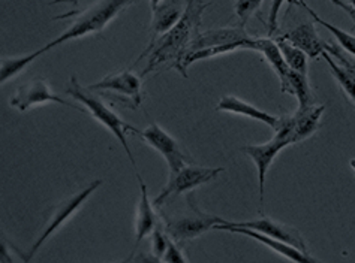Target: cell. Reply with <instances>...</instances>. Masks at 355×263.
<instances>
[{
	"label": "cell",
	"mask_w": 355,
	"mask_h": 263,
	"mask_svg": "<svg viewBox=\"0 0 355 263\" xmlns=\"http://www.w3.org/2000/svg\"><path fill=\"white\" fill-rule=\"evenodd\" d=\"M209 6L210 3H204L201 0H189L182 20L171 30L156 37V39H152L146 51L139 55L138 60L147 57V64L141 72V77L157 71L162 64H170L168 68H173L179 62L183 53L189 48L195 37L200 35L202 12Z\"/></svg>",
	"instance_id": "cell-1"
},
{
	"label": "cell",
	"mask_w": 355,
	"mask_h": 263,
	"mask_svg": "<svg viewBox=\"0 0 355 263\" xmlns=\"http://www.w3.org/2000/svg\"><path fill=\"white\" fill-rule=\"evenodd\" d=\"M228 224H231V226L250 228V229L258 230L261 233H266V235H268V237L276 238L279 241H284V242L289 244V246H294L304 253H309L303 235L295 228L288 226V224L280 223L277 220L263 217V219L249 220V221H228Z\"/></svg>",
	"instance_id": "cell-12"
},
{
	"label": "cell",
	"mask_w": 355,
	"mask_h": 263,
	"mask_svg": "<svg viewBox=\"0 0 355 263\" xmlns=\"http://www.w3.org/2000/svg\"><path fill=\"white\" fill-rule=\"evenodd\" d=\"M249 39H250V36L245 30V27H243V26L222 27V29H211V30H207V32H202L197 37H195L193 42L189 45V48L183 53V55L188 54V53H192V51H197V50L209 48V46H219V45L240 44V42L249 44ZM183 55H182V57H183Z\"/></svg>",
	"instance_id": "cell-13"
},
{
	"label": "cell",
	"mask_w": 355,
	"mask_h": 263,
	"mask_svg": "<svg viewBox=\"0 0 355 263\" xmlns=\"http://www.w3.org/2000/svg\"><path fill=\"white\" fill-rule=\"evenodd\" d=\"M138 175V181H139V192H141V196H139V202H138V210H137V219H135V250L137 247L141 244V241L152 235L155 230L156 224L159 223L156 212L153 210V202L148 201V192H147V185L141 175Z\"/></svg>",
	"instance_id": "cell-16"
},
{
	"label": "cell",
	"mask_w": 355,
	"mask_h": 263,
	"mask_svg": "<svg viewBox=\"0 0 355 263\" xmlns=\"http://www.w3.org/2000/svg\"><path fill=\"white\" fill-rule=\"evenodd\" d=\"M324 105H312L304 109H297L293 114V143L298 144L311 138L320 127V121L324 114Z\"/></svg>",
	"instance_id": "cell-19"
},
{
	"label": "cell",
	"mask_w": 355,
	"mask_h": 263,
	"mask_svg": "<svg viewBox=\"0 0 355 263\" xmlns=\"http://www.w3.org/2000/svg\"><path fill=\"white\" fill-rule=\"evenodd\" d=\"M276 42L279 45L280 51H282L284 59L288 63L289 68L295 72L307 75V71H309V55H307L303 50L298 48V46L284 39L282 36L276 37Z\"/></svg>",
	"instance_id": "cell-24"
},
{
	"label": "cell",
	"mask_w": 355,
	"mask_h": 263,
	"mask_svg": "<svg viewBox=\"0 0 355 263\" xmlns=\"http://www.w3.org/2000/svg\"><path fill=\"white\" fill-rule=\"evenodd\" d=\"M282 37L288 42H291L293 45L298 46L300 50H303L309 55V59H320L322 53L329 50L330 46L329 41L321 39L320 35H318L315 21L297 26L295 29L285 33Z\"/></svg>",
	"instance_id": "cell-14"
},
{
	"label": "cell",
	"mask_w": 355,
	"mask_h": 263,
	"mask_svg": "<svg viewBox=\"0 0 355 263\" xmlns=\"http://www.w3.org/2000/svg\"><path fill=\"white\" fill-rule=\"evenodd\" d=\"M349 165H351V167H352V171L355 172V158H351V161H349Z\"/></svg>",
	"instance_id": "cell-32"
},
{
	"label": "cell",
	"mask_w": 355,
	"mask_h": 263,
	"mask_svg": "<svg viewBox=\"0 0 355 263\" xmlns=\"http://www.w3.org/2000/svg\"><path fill=\"white\" fill-rule=\"evenodd\" d=\"M137 135L141 136L147 145L155 148L165 158L170 172H177L183 166L195 163L193 158L184 152L180 144L156 123H152L144 130H137Z\"/></svg>",
	"instance_id": "cell-10"
},
{
	"label": "cell",
	"mask_w": 355,
	"mask_h": 263,
	"mask_svg": "<svg viewBox=\"0 0 355 263\" xmlns=\"http://www.w3.org/2000/svg\"><path fill=\"white\" fill-rule=\"evenodd\" d=\"M321 57L329 63L333 77L343 89L345 95H347L348 99L355 105V62L349 64H342L339 62H336V59L331 57L327 51L322 53Z\"/></svg>",
	"instance_id": "cell-21"
},
{
	"label": "cell",
	"mask_w": 355,
	"mask_h": 263,
	"mask_svg": "<svg viewBox=\"0 0 355 263\" xmlns=\"http://www.w3.org/2000/svg\"><path fill=\"white\" fill-rule=\"evenodd\" d=\"M249 50L263 54L266 62L276 72L279 81H282L289 73V71H291V68H289L284 59V54L280 51L276 39H272V37H250Z\"/></svg>",
	"instance_id": "cell-20"
},
{
	"label": "cell",
	"mask_w": 355,
	"mask_h": 263,
	"mask_svg": "<svg viewBox=\"0 0 355 263\" xmlns=\"http://www.w3.org/2000/svg\"><path fill=\"white\" fill-rule=\"evenodd\" d=\"M189 0H162L153 9V20H152V39L162 36L168 30L182 20L186 12Z\"/></svg>",
	"instance_id": "cell-15"
},
{
	"label": "cell",
	"mask_w": 355,
	"mask_h": 263,
	"mask_svg": "<svg viewBox=\"0 0 355 263\" xmlns=\"http://www.w3.org/2000/svg\"><path fill=\"white\" fill-rule=\"evenodd\" d=\"M214 230H225V232H232V233H240V235H246V237L255 239L258 242L263 244V246L272 248L277 255L284 256L288 260H293V262H307V263H313L316 262L315 257H312L309 253H304L302 250H298L294 246H289V244L284 242V241H279L276 238L268 237L266 233H261L258 230H254L250 228H245V226H231L228 224V220L222 224H216L214 226Z\"/></svg>",
	"instance_id": "cell-11"
},
{
	"label": "cell",
	"mask_w": 355,
	"mask_h": 263,
	"mask_svg": "<svg viewBox=\"0 0 355 263\" xmlns=\"http://www.w3.org/2000/svg\"><path fill=\"white\" fill-rule=\"evenodd\" d=\"M223 172V167H207V166H197L195 163L183 166L180 171L170 172L168 181L164 185L155 201L153 205L156 208H162L168 202L174 201L180 194L189 193L197 187L213 181L219 174Z\"/></svg>",
	"instance_id": "cell-5"
},
{
	"label": "cell",
	"mask_w": 355,
	"mask_h": 263,
	"mask_svg": "<svg viewBox=\"0 0 355 263\" xmlns=\"http://www.w3.org/2000/svg\"><path fill=\"white\" fill-rule=\"evenodd\" d=\"M330 2L333 5L338 6V8L343 9L345 12H348V15L352 18V20H355V6H352V5L347 3V2H343V0H330Z\"/></svg>",
	"instance_id": "cell-29"
},
{
	"label": "cell",
	"mask_w": 355,
	"mask_h": 263,
	"mask_svg": "<svg viewBox=\"0 0 355 263\" xmlns=\"http://www.w3.org/2000/svg\"><path fill=\"white\" fill-rule=\"evenodd\" d=\"M42 50L33 51L26 55H18V57H2V66H0V82L5 84L20 75L27 66L33 63L36 59L42 55Z\"/></svg>",
	"instance_id": "cell-23"
},
{
	"label": "cell",
	"mask_w": 355,
	"mask_h": 263,
	"mask_svg": "<svg viewBox=\"0 0 355 263\" xmlns=\"http://www.w3.org/2000/svg\"><path fill=\"white\" fill-rule=\"evenodd\" d=\"M170 241L171 238L170 235L166 233L164 223H161V220H159L155 230L152 232V253L156 260L162 259L168 246H170Z\"/></svg>",
	"instance_id": "cell-25"
},
{
	"label": "cell",
	"mask_w": 355,
	"mask_h": 263,
	"mask_svg": "<svg viewBox=\"0 0 355 263\" xmlns=\"http://www.w3.org/2000/svg\"><path fill=\"white\" fill-rule=\"evenodd\" d=\"M161 262H166V263H186L188 259L182 253V250L177 247V242H174L173 239L170 241V246H168L165 255L162 256Z\"/></svg>",
	"instance_id": "cell-28"
},
{
	"label": "cell",
	"mask_w": 355,
	"mask_h": 263,
	"mask_svg": "<svg viewBox=\"0 0 355 263\" xmlns=\"http://www.w3.org/2000/svg\"><path fill=\"white\" fill-rule=\"evenodd\" d=\"M89 89L101 96L110 98V100L123 103L129 109H137L143 102L141 75L138 77L132 71L107 75L105 78L89 86Z\"/></svg>",
	"instance_id": "cell-6"
},
{
	"label": "cell",
	"mask_w": 355,
	"mask_h": 263,
	"mask_svg": "<svg viewBox=\"0 0 355 263\" xmlns=\"http://www.w3.org/2000/svg\"><path fill=\"white\" fill-rule=\"evenodd\" d=\"M280 91L294 96L298 102V109L309 108L316 103V96L306 73L295 72L293 69L289 71L286 77L280 81Z\"/></svg>",
	"instance_id": "cell-18"
},
{
	"label": "cell",
	"mask_w": 355,
	"mask_h": 263,
	"mask_svg": "<svg viewBox=\"0 0 355 263\" xmlns=\"http://www.w3.org/2000/svg\"><path fill=\"white\" fill-rule=\"evenodd\" d=\"M135 2H138V0H99V2L90 6L87 11L78 14L76 20L71 23V26L60 36L41 48L42 53L50 51L51 48H55V46L64 42L80 39V37L87 35L101 33L123 9L134 5Z\"/></svg>",
	"instance_id": "cell-2"
},
{
	"label": "cell",
	"mask_w": 355,
	"mask_h": 263,
	"mask_svg": "<svg viewBox=\"0 0 355 263\" xmlns=\"http://www.w3.org/2000/svg\"><path fill=\"white\" fill-rule=\"evenodd\" d=\"M343 2H347V3L352 5V6H355V0H343Z\"/></svg>",
	"instance_id": "cell-33"
},
{
	"label": "cell",
	"mask_w": 355,
	"mask_h": 263,
	"mask_svg": "<svg viewBox=\"0 0 355 263\" xmlns=\"http://www.w3.org/2000/svg\"><path fill=\"white\" fill-rule=\"evenodd\" d=\"M289 2H294L295 5H298V6H302L304 11H307L311 14V17L313 18V21L316 23V24H321V26H324L325 29H329L331 33H333V36L336 37V39L339 41V44H340V46L342 48L347 51L348 54H351L352 57H355V36L354 35H351V33H348V32H345L343 29H339V27H336V26H333V24H330L329 21H325V20H322V18L318 15L313 9L307 5V3H304L303 0H289Z\"/></svg>",
	"instance_id": "cell-22"
},
{
	"label": "cell",
	"mask_w": 355,
	"mask_h": 263,
	"mask_svg": "<svg viewBox=\"0 0 355 263\" xmlns=\"http://www.w3.org/2000/svg\"><path fill=\"white\" fill-rule=\"evenodd\" d=\"M59 3H72V5H77L78 0H53L51 5H59Z\"/></svg>",
	"instance_id": "cell-30"
},
{
	"label": "cell",
	"mask_w": 355,
	"mask_h": 263,
	"mask_svg": "<svg viewBox=\"0 0 355 263\" xmlns=\"http://www.w3.org/2000/svg\"><path fill=\"white\" fill-rule=\"evenodd\" d=\"M101 185H102V180L92 181L87 187H84L83 190L67 197V199H63L60 203L55 205L51 211L49 221H46V224H45L42 233L40 235V238L35 241V244L29 251V255L26 256V260H31L36 255V253L40 251V248L44 246V244L49 241L53 235L58 232L63 226V224L67 223L72 217V215L81 208L84 203H86L89 197L95 193L98 190V187H101Z\"/></svg>",
	"instance_id": "cell-7"
},
{
	"label": "cell",
	"mask_w": 355,
	"mask_h": 263,
	"mask_svg": "<svg viewBox=\"0 0 355 263\" xmlns=\"http://www.w3.org/2000/svg\"><path fill=\"white\" fill-rule=\"evenodd\" d=\"M218 215L209 214L202 211L200 206L195 202V194L189 192L188 194V208L183 212L174 214L173 217H164V226L166 233L170 235V238L180 244L184 241L195 239L200 235L205 233L210 229H214L216 224L225 223Z\"/></svg>",
	"instance_id": "cell-4"
},
{
	"label": "cell",
	"mask_w": 355,
	"mask_h": 263,
	"mask_svg": "<svg viewBox=\"0 0 355 263\" xmlns=\"http://www.w3.org/2000/svg\"><path fill=\"white\" fill-rule=\"evenodd\" d=\"M162 0H150V5H152V9H155L159 3H161Z\"/></svg>",
	"instance_id": "cell-31"
},
{
	"label": "cell",
	"mask_w": 355,
	"mask_h": 263,
	"mask_svg": "<svg viewBox=\"0 0 355 263\" xmlns=\"http://www.w3.org/2000/svg\"><path fill=\"white\" fill-rule=\"evenodd\" d=\"M264 0H237L236 2V14L240 18V26H245L249 18L254 15L263 5Z\"/></svg>",
	"instance_id": "cell-26"
},
{
	"label": "cell",
	"mask_w": 355,
	"mask_h": 263,
	"mask_svg": "<svg viewBox=\"0 0 355 263\" xmlns=\"http://www.w3.org/2000/svg\"><path fill=\"white\" fill-rule=\"evenodd\" d=\"M50 102L59 103V105H64L72 109H77L80 112H87L81 103H72L67 99L60 98L59 95H55V93H53L49 82H46V80L44 78H35L29 82H24L23 86H20L14 91L11 100H9L11 107L20 112H26L27 109H31L36 105H44V103H50Z\"/></svg>",
	"instance_id": "cell-9"
},
{
	"label": "cell",
	"mask_w": 355,
	"mask_h": 263,
	"mask_svg": "<svg viewBox=\"0 0 355 263\" xmlns=\"http://www.w3.org/2000/svg\"><path fill=\"white\" fill-rule=\"evenodd\" d=\"M285 3V0H272V8L268 14V36H273L279 27V15L280 8Z\"/></svg>",
	"instance_id": "cell-27"
},
{
	"label": "cell",
	"mask_w": 355,
	"mask_h": 263,
	"mask_svg": "<svg viewBox=\"0 0 355 263\" xmlns=\"http://www.w3.org/2000/svg\"><path fill=\"white\" fill-rule=\"evenodd\" d=\"M216 111H219V112H230V114L249 117L252 120L261 121V123L267 125L268 127H272L273 130L277 127L279 120H280V117H275L272 114H268V112L254 107V105H252V103H249L246 100H241V99H239L236 96H230V95L223 96L218 102Z\"/></svg>",
	"instance_id": "cell-17"
},
{
	"label": "cell",
	"mask_w": 355,
	"mask_h": 263,
	"mask_svg": "<svg viewBox=\"0 0 355 263\" xmlns=\"http://www.w3.org/2000/svg\"><path fill=\"white\" fill-rule=\"evenodd\" d=\"M293 144L291 135L285 129V126L279 125L275 129V136L272 140L266 144H257V145H245L241 147V153H245L252 162L257 166L258 172V192H259V201H264V192H266V178L268 174V169L275 162L276 156L282 152L284 148Z\"/></svg>",
	"instance_id": "cell-8"
},
{
	"label": "cell",
	"mask_w": 355,
	"mask_h": 263,
	"mask_svg": "<svg viewBox=\"0 0 355 263\" xmlns=\"http://www.w3.org/2000/svg\"><path fill=\"white\" fill-rule=\"evenodd\" d=\"M67 95L71 96L72 99H76L78 103H81V105L86 108V111L93 118L98 121V123H101L102 126H105L111 132V134H113L119 139V143L121 144V147L125 148V152L129 157L130 163L134 165V167H137L132 152H130V148L128 145V140H126L128 132H134V134H137V129L134 126L125 123V120H121L120 116H117L116 112L99 98L96 91L90 90L89 87L87 89L83 87L81 84L78 82L76 75H72L69 82H68Z\"/></svg>",
	"instance_id": "cell-3"
},
{
	"label": "cell",
	"mask_w": 355,
	"mask_h": 263,
	"mask_svg": "<svg viewBox=\"0 0 355 263\" xmlns=\"http://www.w3.org/2000/svg\"><path fill=\"white\" fill-rule=\"evenodd\" d=\"M352 21H354V23H355V20H352Z\"/></svg>",
	"instance_id": "cell-34"
}]
</instances>
